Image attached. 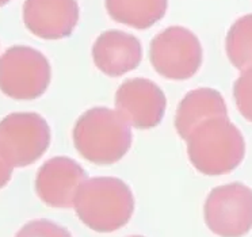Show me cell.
Segmentation results:
<instances>
[{
    "mask_svg": "<svg viewBox=\"0 0 252 237\" xmlns=\"http://www.w3.org/2000/svg\"><path fill=\"white\" fill-rule=\"evenodd\" d=\"M187 154L192 167L203 175L229 174L246 154V141L228 117L202 122L187 137Z\"/></svg>",
    "mask_w": 252,
    "mask_h": 237,
    "instance_id": "cell-1",
    "label": "cell"
},
{
    "mask_svg": "<svg viewBox=\"0 0 252 237\" xmlns=\"http://www.w3.org/2000/svg\"><path fill=\"white\" fill-rule=\"evenodd\" d=\"M73 207L84 225L99 233H111L125 226L134 211L132 190L113 177L86 179Z\"/></svg>",
    "mask_w": 252,
    "mask_h": 237,
    "instance_id": "cell-2",
    "label": "cell"
},
{
    "mask_svg": "<svg viewBox=\"0 0 252 237\" xmlns=\"http://www.w3.org/2000/svg\"><path fill=\"white\" fill-rule=\"evenodd\" d=\"M73 143L86 160L99 166L114 164L130 149V123L117 110L94 107L77 119Z\"/></svg>",
    "mask_w": 252,
    "mask_h": 237,
    "instance_id": "cell-3",
    "label": "cell"
},
{
    "mask_svg": "<svg viewBox=\"0 0 252 237\" xmlns=\"http://www.w3.org/2000/svg\"><path fill=\"white\" fill-rule=\"evenodd\" d=\"M50 64L30 46H12L0 57V89L12 99H37L48 89Z\"/></svg>",
    "mask_w": 252,
    "mask_h": 237,
    "instance_id": "cell-4",
    "label": "cell"
},
{
    "mask_svg": "<svg viewBox=\"0 0 252 237\" xmlns=\"http://www.w3.org/2000/svg\"><path fill=\"white\" fill-rule=\"evenodd\" d=\"M149 56L160 76L170 80H187L202 65V45L191 30L171 26L152 39Z\"/></svg>",
    "mask_w": 252,
    "mask_h": 237,
    "instance_id": "cell-5",
    "label": "cell"
},
{
    "mask_svg": "<svg viewBox=\"0 0 252 237\" xmlns=\"http://www.w3.org/2000/svg\"><path fill=\"white\" fill-rule=\"evenodd\" d=\"M50 144V127L37 113H14L0 122V153L12 167L33 164Z\"/></svg>",
    "mask_w": 252,
    "mask_h": 237,
    "instance_id": "cell-6",
    "label": "cell"
},
{
    "mask_svg": "<svg viewBox=\"0 0 252 237\" xmlns=\"http://www.w3.org/2000/svg\"><path fill=\"white\" fill-rule=\"evenodd\" d=\"M205 222L220 237H243L252 229V190L243 183L214 187L203 207Z\"/></svg>",
    "mask_w": 252,
    "mask_h": 237,
    "instance_id": "cell-7",
    "label": "cell"
},
{
    "mask_svg": "<svg viewBox=\"0 0 252 237\" xmlns=\"http://www.w3.org/2000/svg\"><path fill=\"white\" fill-rule=\"evenodd\" d=\"M167 98L149 79L134 77L121 84L115 94V109L137 129L158 126L165 114Z\"/></svg>",
    "mask_w": 252,
    "mask_h": 237,
    "instance_id": "cell-8",
    "label": "cell"
},
{
    "mask_svg": "<svg viewBox=\"0 0 252 237\" xmlns=\"http://www.w3.org/2000/svg\"><path fill=\"white\" fill-rule=\"evenodd\" d=\"M87 175L83 167L69 157H53L39 168L35 190L50 207H72Z\"/></svg>",
    "mask_w": 252,
    "mask_h": 237,
    "instance_id": "cell-9",
    "label": "cell"
},
{
    "mask_svg": "<svg viewBox=\"0 0 252 237\" xmlns=\"http://www.w3.org/2000/svg\"><path fill=\"white\" fill-rule=\"evenodd\" d=\"M23 22L38 38H65L79 22V4L76 0H25Z\"/></svg>",
    "mask_w": 252,
    "mask_h": 237,
    "instance_id": "cell-10",
    "label": "cell"
},
{
    "mask_svg": "<svg viewBox=\"0 0 252 237\" xmlns=\"http://www.w3.org/2000/svg\"><path fill=\"white\" fill-rule=\"evenodd\" d=\"M93 59L99 71L110 77H118L140 65L143 48L137 37L132 34L109 30L94 42Z\"/></svg>",
    "mask_w": 252,
    "mask_h": 237,
    "instance_id": "cell-11",
    "label": "cell"
},
{
    "mask_svg": "<svg viewBox=\"0 0 252 237\" xmlns=\"http://www.w3.org/2000/svg\"><path fill=\"white\" fill-rule=\"evenodd\" d=\"M228 117L226 105L217 89H197L187 92L178 106L175 117L176 132L183 140L202 122L210 118Z\"/></svg>",
    "mask_w": 252,
    "mask_h": 237,
    "instance_id": "cell-12",
    "label": "cell"
},
{
    "mask_svg": "<svg viewBox=\"0 0 252 237\" xmlns=\"http://www.w3.org/2000/svg\"><path fill=\"white\" fill-rule=\"evenodd\" d=\"M113 21L137 30H145L163 19L168 0H104Z\"/></svg>",
    "mask_w": 252,
    "mask_h": 237,
    "instance_id": "cell-13",
    "label": "cell"
},
{
    "mask_svg": "<svg viewBox=\"0 0 252 237\" xmlns=\"http://www.w3.org/2000/svg\"><path fill=\"white\" fill-rule=\"evenodd\" d=\"M226 56L232 65L246 71L252 68V14L239 18L226 34Z\"/></svg>",
    "mask_w": 252,
    "mask_h": 237,
    "instance_id": "cell-14",
    "label": "cell"
},
{
    "mask_svg": "<svg viewBox=\"0 0 252 237\" xmlns=\"http://www.w3.org/2000/svg\"><path fill=\"white\" fill-rule=\"evenodd\" d=\"M236 107L244 119L252 122V68L243 71L233 84Z\"/></svg>",
    "mask_w": 252,
    "mask_h": 237,
    "instance_id": "cell-15",
    "label": "cell"
},
{
    "mask_svg": "<svg viewBox=\"0 0 252 237\" xmlns=\"http://www.w3.org/2000/svg\"><path fill=\"white\" fill-rule=\"evenodd\" d=\"M15 237H72L64 226L49 220H34L19 229Z\"/></svg>",
    "mask_w": 252,
    "mask_h": 237,
    "instance_id": "cell-16",
    "label": "cell"
},
{
    "mask_svg": "<svg viewBox=\"0 0 252 237\" xmlns=\"http://www.w3.org/2000/svg\"><path fill=\"white\" fill-rule=\"evenodd\" d=\"M12 175V166L6 160V157L0 153V188L4 187L10 182Z\"/></svg>",
    "mask_w": 252,
    "mask_h": 237,
    "instance_id": "cell-17",
    "label": "cell"
},
{
    "mask_svg": "<svg viewBox=\"0 0 252 237\" xmlns=\"http://www.w3.org/2000/svg\"><path fill=\"white\" fill-rule=\"evenodd\" d=\"M11 0H0V7H3V6H6L7 3H10Z\"/></svg>",
    "mask_w": 252,
    "mask_h": 237,
    "instance_id": "cell-18",
    "label": "cell"
},
{
    "mask_svg": "<svg viewBox=\"0 0 252 237\" xmlns=\"http://www.w3.org/2000/svg\"><path fill=\"white\" fill-rule=\"evenodd\" d=\"M130 237H143V236H130Z\"/></svg>",
    "mask_w": 252,
    "mask_h": 237,
    "instance_id": "cell-19",
    "label": "cell"
}]
</instances>
